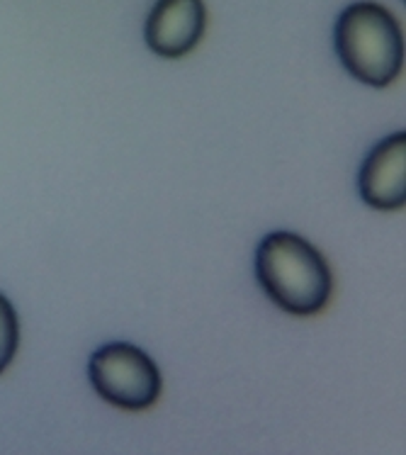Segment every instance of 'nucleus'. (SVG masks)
Returning <instances> with one entry per match:
<instances>
[{
	"label": "nucleus",
	"mask_w": 406,
	"mask_h": 455,
	"mask_svg": "<svg viewBox=\"0 0 406 455\" xmlns=\"http://www.w3.org/2000/svg\"><path fill=\"white\" fill-rule=\"evenodd\" d=\"M256 278L273 305L295 316L319 315L333 292V275L323 253L292 232H270L260 239Z\"/></svg>",
	"instance_id": "1"
},
{
	"label": "nucleus",
	"mask_w": 406,
	"mask_h": 455,
	"mask_svg": "<svg viewBox=\"0 0 406 455\" xmlns=\"http://www.w3.org/2000/svg\"><path fill=\"white\" fill-rule=\"evenodd\" d=\"M333 47L343 68L370 88H387L404 68L399 20L375 0H355L341 10L333 25Z\"/></svg>",
	"instance_id": "2"
},
{
	"label": "nucleus",
	"mask_w": 406,
	"mask_h": 455,
	"mask_svg": "<svg viewBox=\"0 0 406 455\" xmlns=\"http://www.w3.org/2000/svg\"><path fill=\"white\" fill-rule=\"evenodd\" d=\"M88 380L100 400L124 411L154 407L163 390L161 371L154 358L127 341H112L92 351Z\"/></svg>",
	"instance_id": "3"
},
{
	"label": "nucleus",
	"mask_w": 406,
	"mask_h": 455,
	"mask_svg": "<svg viewBox=\"0 0 406 455\" xmlns=\"http://www.w3.org/2000/svg\"><path fill=\"white\" fill-rule=\"evenodd\" d=\"M362 203L379 212H397L406 204V132L378 141L358 171Z\"/></svg>",
	"instance_id": "4"
},
{
	"label": "nucleus",
	"mask_w": 406,
	"mask_h": 455,
	"mask_svg": "<svg viewBox=\"0 0 406 455\" xmlns=\"http://www.w3.org/2000/svg\"><path fill=\"white\" fill-rule=\"evenodd\" d=\"M207 29L204 0H156L144 22V42L161 59H183Z\"/></svg>",
	"instance_id": "5"
},
{
	"label": "nucleus",
	"mask_w": 406,
	"mask_h": 455,
	"mask_svg": "<svg viewBox=\"0 0 406 455\" xmlns=\"http://www.w3.org/2000/svg\"><path fill=\"white\" fill-rule=\"evenodd\" d=\"M20 348L18 312L3 292H0V375L8 371Z\"/></svg>",
	"instance_id": "6"
}]
</instances>
